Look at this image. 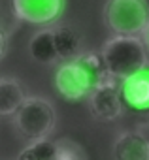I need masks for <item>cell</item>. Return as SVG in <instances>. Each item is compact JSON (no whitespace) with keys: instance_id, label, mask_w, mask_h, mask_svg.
I'll return each mask as SVG.
<instances>
[{"instance_id":"52a82bcc","label":"cell","mask_w":149,"mask_h":160,"mask_svg":"<svg viewBox=\"0 0 149 160\" xmlns=\"http://www.w3.org/2000/svg\"><path fill=\"white\" fill-rule=\"evenodd\" d=\"M119 96L123 109L130 113H149V66L121 79Z\"/></svg>"},{"instance_id":"277c9868","label":"cell","mask_w":149,"mask_h":160,"mask_svg":"<svg viewBox=\"0 0 149 160\" xmlns=\"http://www.w3.org/2000/svg\"><path fill=\"white\" fill-rule=\"evenodd\" d=\"M104 21L115 36H140L149 21V8L145 0H108Z\"/></svg>"},{"instance_id":"7c38bea8","label":"cell","mask_w":149,"mask_h":160,"mask_svg":"<svg viewBox=\"0 0 149 160\" xmlns=\"http://www.w3.org/2000/svg\"><path fill=\"white\" fill-rule=\"evenodd\" d=\"M57 158V143L42 138L30 141L17 156V160H55Z\"/></svg>"},{"instance_id":"ba28073f","label":"cell","mask_w":149,"mask_h":160,"mask_svg":"<svg viewBox=\"0 0 149 160\" xmlns=\"http://www.w3.org/2000/svg\"><path fill=\"white\" fill-rule=\"evenodd\" d=\"M115 160H149V138L138 130L121 132L111 147Z\"/></svg>"},{"instance_id":"5bb4252c","label":"cell","mask_w":149,"mask_h":160,"mask_svg":"<svg viewBox=\"0 0 149 160\" xmlns=\"http://www.w3.org/2000/svg\"><path fill=\"white\" fill-rule=\"evenodd\" d=\"M6 51H8V36L6 32L0 28V60L6 57Z\"/></svg>"},{"instance_id":"9a60e30c","label":"cell","mask_w":149,"mask_h":160,"mask_svg":"<svg viewBox=\"0 0 149 160\" xmlns=\"http://www.w3.org/2000/svg\"><path fill=\"white\" fill-rule=\"evenodd\" d=\"M140 38H141V42H143V45H145V51H147V55H149V21H147V25L143 27V30H141Z\"/></svg>"},{"instance_id":"7a4b0ae2","label":"cell","mask_w":149,"mask_h":160,"mask_svg":"<svg viewBox=\"0 0 149 160\" xmlns=\"http://www.w3.org/2000/svg\"><path fill=\"white\" fill-rule=\"evenodd\" d=\"M106 72L115 79H125L149 66V55L140 36H113L102 47Z\"/></svg>"},{"instance_id":"3957f363","label":"cell","mask_w":149,"mask_h":160,"mask_svg":"<svg viewBox=\"0 0 149 160\" xmlns=\"http://www.w3.org/2000/svg\"><path fill=\"white\" fill-rule=\"evenodd\" d=\"M55 122L57 115L53 104L40 96H27L13 113V124L17 132L28 141L49 138V134L55 130Z\"/></svg>"},{"instance_id":"8992f818","label":"cell","mask_w":149,"mask_h":160,"mask_svg":"<svg viewBox=\"0 0 149 160\" xmlns=\"http://www.w3.org/2000/svg\"><path fill=\"white\" fill-rule=\"evenodd\" d=\"M13 13L19 21L47 27L60 19L66 0H12Z\"/></svg>"},{"instance_id":"8fae6325","label":"cell","mask_w":149,"mask_h":160,"mask_svg":"<svg viewBox=\"0 0 149 160\" xmlns=\"http://www.w3.org/2000/svg\"><path fill=\"white\" fill-rule=\"evenodd\" d=\"M53 38H55V49L59 60H72L80 55V36L68 25H57L53 27Z\"/></svg>"},{"instance_id":"9c48e42d","label":"cell","mask_w":149,"mask_h":160,"mask_svg":"<svg viewBox=\"0 0 149 160\" xmlns=\"http://www.w3.org/2000/svg\"><path fill=\"white\" fill-rule=\"evenodd\" d=\"M28 53L36 62L42 64H53L57 60V49H55V38H53V28L42 27L30 42H28Z\"/></svg>"},{"instance_id":"6da1fadb","label":"cell","mask_w":149,"mask_h":160,"mask_svg":"<svg viewBox=\"0 0 149 160\" xmlns=\"http://www.w3.org/2000/svg\"><path fill=\"white\" fill-rule=\"evenodd\" d=\"M106 75L108 72L104 68L102 55L89 51V53L78 55L72 60L62 62L55 70L53 85L64 100L78 102L87 98L91 91L98 85V81Z\"/></svg>"},{"instance_id":"5b68a950","label":"cell","mask_w":149,"mask_h":160,"mask_svg":"<svg viewBox=\"0 0 149 160\" xmlns=\"http://www.w3.org/2000/svg\"><path fill=\"white\" fill-rule=\"evenodd\" d=\"M89 102V111L95 119L104 121V122H111L115 119L121 117L123 104H121V96H119V85L117 79L111 77L110 73L106 77H102L98 85L91 91V94L87 96Z\"/></svg>"},{"instance_id":"2e32d148","label":"cell","mask_w":149,"mask_h":160,"mask_svg":"<svg viewBox=\"0 0 149 160\" xmlns=\"http://www.w3.org/2000/svg\"><path fill=\"white\" fill-rule=\"evenodd\" d=\"M0 4H2V0H0Z\"/></svg>"},{"instance_id":"4fadbf2b","label":"cell","mask_w":149,"mask_h":160,"mask_svg":"<svg viewBox=\"0 0 149 160\" xmlns=\"http://www.w3.org/2000/svg\"><path fill=\"white\" fill-rule=\"evenodd\" d=\"M55 160H85L83 151L70 141H57V158Z\"/></svg>"},{"instance_id":"30bf717a","label":"cell","mask_w":149,"mask_h":160,"mask_svg":"<svg viewBox=\"0 0 149 160\" xmlns=\"http://www.w3.org/2000/svg\"><path fill=\"white\" fill-rule=\"evenodd\" d=\"M25 98V91L17 79L0 77V117H12Z\"/></svg>"}]
</instances>
